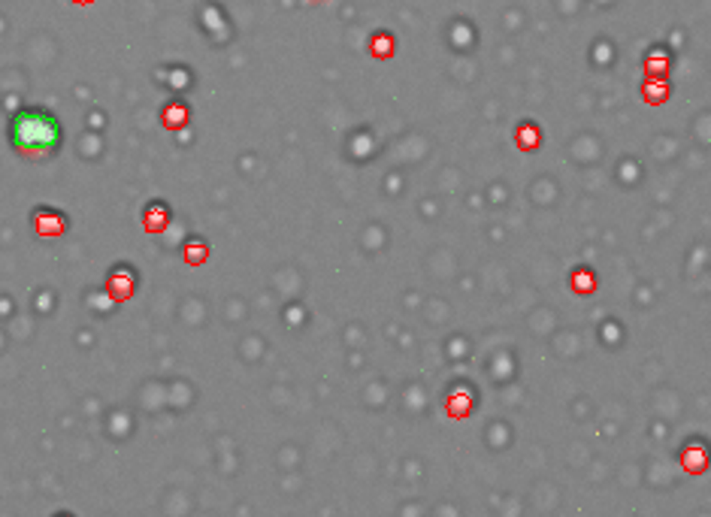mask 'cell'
I'll return each instance as SVG.
<instances>
[{
    "label": "cell",
    "mask_w": 711,
    "mask_h": 517,
    "mask_svg": "<svg viewBox=\"0 0 711 517\" xmlns=\"http://www.w3.org/2000/svg\"><path fill=\"white\" fill-rule=\"evenodd\" d=\"M9 146L19 158H25L31 164H46L58 158V151L64 146V127L58 122V115L46 106H28L19 110L9 118Z\"/></svg>",
    "instance_id": "1"
},
{
    "label": "cell",
    "mask_w": 711,
    "mask_h": 517,
    "mask_svg": "<svg viewBox=\"0 0 711 517\" xmlns=\"http://www.w3.org/2000/svg\"><path fill=\"white\" fill-rule=\"evenodd\" d=\"M33 227L40 236H61L67 230V218L58 209H37L33 212Z\"/></svg>",
    "instance_id": "2"
},
{
    "label": "cell",
    "mask_w": 711,
    "mask_h": 517,
    "mask_svg": "<svg viewBox=\"0 0 711 517\" xmlns=\"http://www.w3.org/2000/svg\"><path fill=\"white\" fill-rule=\"evenodd\" d=\"M134 284H137V275L130 272L127 267H118L110 272V282H106V291H110L115 299H127L134 294Z\"/></svg>",
    "instance_id": "3"
},
{
    "label": "cell",
    "mask_w": 711,
    "mask_h": 517,
    "mask_svg": "<svg viewBox=\"0 0 711 517\" xmlns=\"http://www.w3.org/2000/svg\"><path fill=\"white\" fill-rule=\"evenodd\" d=\"M164 224H167V209L161 206V203H154L152 209H146V227L149 230H161Z\"/></svg>",
    "instance_id": "4"
},
{
    "label": "cell",
    "mask_w": 711,
    "mask_h": 517,
    "mask_svg": "<svg viewBox=\"0 0 711 517\" xmlns=\"http://www.w3.org/2000/svg\"><path fill=\"white\" fill-rule=\"evenodd\" d=\"M164 118H167V127H182L185 124V106H170V110L164 112Z\"/></svg>",
    "instance_id": "5"
}]
</instances>
